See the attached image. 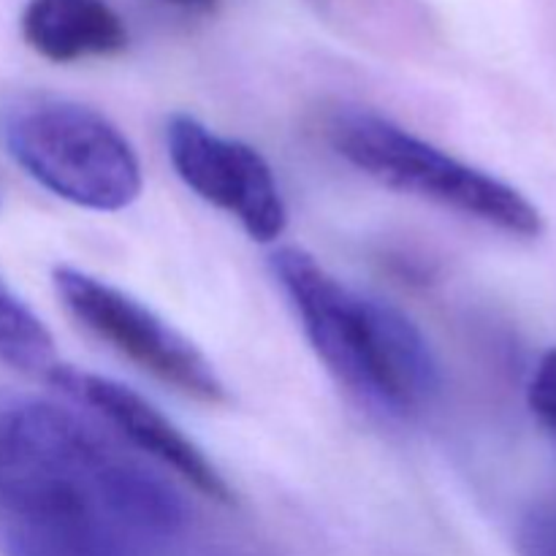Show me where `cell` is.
<instances>
[{"mask_svg":"<svg viewBox=\"0 0 556 556\" xmlns=\"http://www.w3.org/2000/svg\"><path fill=\"white\" fill-rule=\"evenodd\" d=\"M329 141L351 166L386 188L432 201L521 239L543 231L541 212L521 190L380 114L342 109L331 117Z\"/></svg>","mask_w":556,"mask_h":556,"instance_id":"4","label":"cell"},{"mask_svg":"<svg viewBox=\"0 0 556 556\" xmlns=\"http://www.w3.org/2000/svg\"><path fill=\"white\" fill-rule=\"evenodd\" d=\"M0 144L58 199L92 212H119L141 193L130 141L101 112L47 90L0 92Z\"/></svg>","mask_w":556,"mask_h":556,"instance_id":"3","label":"cell"},{"mask_svg":"<svg viewBox=\"0 0 556 556\" xmlns=\"http://www.w3.org/2000/svg\"><path fill=\"white\" fill-rule=\"evenodd\" d=\"M63 307L112 351L201 405H226L228 391L210 358L147 304L74 266L54 269Z\"/></svg>","mask_w":556,"mask_h":556,"instance_id":"5","label":"cell"},{"mask_svg":"<svg viewBox=\"0 0 556 556\" xmlns=\"http://www.w3.org/2000/svg\"><path fill=\"white\" fill-rule=\"evenodd\" d=\"M22 38L52 63H79L123 52L128 27L106 0H27Z\"/></svg>","mask_w":556,"mask_h":556,"instance_id":"8","label":"cell"},{"mask_svg":"<svg viewBox=\"0 0 556 556\" xmlns=\"http://www.w3.org/2000/svg\"><path fill=\"white\" fill-rule=\"evenodd\" d=\"M530 407L556 438V351H548L532 375Z\"/></svg>","mask_w":556,"mask_h":556,"instance_id":"11","label":"cell"},{"mask_svg":"<svg viewBox=\"0 0 556 556\" xmlns=\"http://www.w3.org/2000/svg\"><path fill=\"white\" fill-rule=\"evenodd\" d=\"M519 548L525 556H556V503L541 505L525 516Z\"/></svg>","mask_w":556,"mask_h":556,"instance_id":"10","label":"cell"},{"mask_svg":"<svg viewBox=\"0 0 556 556\" xmlns=\"http://www.w3.org/2000/svg\"><path fill=\"white\" fill-rule=\"evenodd\" d=\"M179 494L79 413L0 394V554L166 556Z\"/></svg>","mask_w":556,"mask_h":556,"instance_id":"1","label":"cell"},{"mask_svg":"<svg viewBox=\"0 0 556 556\" xmlns=\"http://www.w3.org/2000/svg\"><path fill=\"white\" fill-rule=\"evenodd\" d=\"M0 362L47 380L60 369L54 340L43 320L0 280Z\"/></svg>","mask_w":556,"mask_h":556,"instance_id":"9","label":"cell"},{"mask_svg":"<svg viewBox=\"0 0 556 556\" xmlns=\"http://www.w3.org/2000/svg\"><path fill=\"white\" fill-rule=\"evenodd\" d=\"M271 271L340 386L394 418H416L434 405L440 364L402 309L342 282L302 248L277 250Z\"/></svg>","mask_w":556,"mask_h":556,"instance_id":"2","label":"cell"},{"mask_svg":"<svg viewBox=\"0 0 556 556\" xmlns=\"http://www.w3.org/2000/svg\"><path fill=\"white\" fill-rule=\"evenodd\" d=\"M161 3L177 5V9L188 11H215L220 5V0H161Z\"/></svg>","mask_w":556,"mask_h":556,"instance_id":"12","label":"cell"},{"mask_svg":"<svg viewBox=\"0 0 556 556\" xmlns=\"http://www.w3.org/2000/svg\"><path fill=\"white\" fill-rule=\"evenodd\" d=\"M49 383L63 391V394L74 396L76 402L87 405L90 410H96L109 427H114L125 440H130L134 448L161 462L172 472H177L195 492L215 500V503H233L231 486L223 478V472L212 465L210 456L166 413L157 410L150 400L136 394L134 389L112 378L79 372V369H71L65 364H60V369L49 378Z\"/></svg>","mask_w":556,"mask_h":556,"instance_id":"7","label":"cell"},{"mask_svg":"<svg viewBox=\"0 0 556 556\" xmlns=\"http://www.w3.org/2000/svg\"><path fill=\"white\" fill-rule=\"evenodd\" d=\"M166 144L179 179L212 206L237 217L255 242L269 244L286 233V199L255 147L215 134L190 114L168 119Z\"/></svg>","mask_w":556,"mask_h":556,"instance_id":"6","label":"cell"}]
</instances>
